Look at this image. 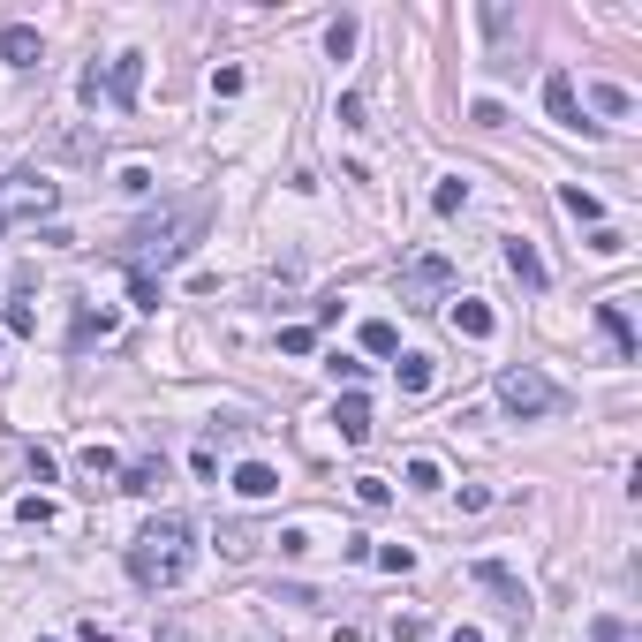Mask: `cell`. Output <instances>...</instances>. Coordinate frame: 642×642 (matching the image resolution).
I'll return each mask as SVG.
<instances>
[{"label": "cell", "instance_id": "1", "mask_svg": "<svg viewBox=\"0 0 642 642\" xmlns=\"http://www.w3.org/2000/svg\"><path fill=\"white\" fill-rule=\"evenodd\" d=\"M129 575L144 582V590H174V582L189 575V522L182 514H159V522L129 544Z\"/></svg>", "mask_w": 642, "mask_h": 642}, {"label": "cell", "instance_id": "2", "mask_svg": "<svg viewBox=\"0 0 642 642\" xmlns=\"http://www.w3.org/2000/svg\"><path fill=\"white\" fill-rule=\"evenodd\" d=\"M499 401H507L514 416H559V408H567V393H559L537 363H507V371H499Z\"/></svg>", "mask_w": 642, "mask_h": 642}, {"label": "cell", "instance_id": "3", "mask_svg": "<svg viewBox=\"0 0 642 642\" xmlns=\"http://www.w3.org/2000/svg\"><path fill=\"white\" fill-rule=\"evenodd\" d=\"M544 114H552L559 129H597V121H582V99H575V76H567V68L544 76Z\"/></svg>", "mask_w": 642, "mask_h": 642}, {"label": "cell", "instance_id": "4", "mask_svg": "<svg viewBox=\"0 0 642 642\" xmlns=\"http://www.w3.org/2000/svg\"><path fill=\"white\" fill-rule=\"evenodd\" d=\"M333 431H340V446H363L371 439V401H363V393H340L333 401Z\"/></svg>", "mask_w": 642, "mask_h": 642}, {"label": "cell", "instance_id": "5", "mask_svg": "<svg viewBox=\"0 0 642 642\" xmlns=\"http://www.w3.org/2000/svg\"><path fill=\"white\" fill-rule=\"evenodd\" d=\"M446 280H454V265H446V257H416V265L401 272V295H408V303H423V295H439Z\"/></svg>", "mask_w": 642, "mask_h": 642}, {"label": "cell", "instance_id": "6", "mask_svg": "<svg viewBox=\"0 0 642 642\" xmlns=\"http://www.w3.org/2000/svg\"><path fill=\"white\" fill-rule=\"evenodd\" d=\"M136 91H144V53H114V68H106V99L136 106Z\"/></svg>", "mask_w": 642, "mask_h": 642}, {"label": "cell", "instance_id": "7", "mask_svg": "<svg viewBox=\"0 0 642 642\" xmlns=\"http://www.w3.org/2000/svg\"><path fill=\"white\" fill-rule=\"evenodd\" d=\"M53 197H61V189H53L46 174H8V212H16V220L23 212H46Z\"/></svg>", "mask_w": 642, "mask_h": 642}, {"label": "cell", "instance_id": "8", "mask_svg": "<svg viewBox=\"0 0 642 642\" xmlns=\"http://www.w3.org/2000/svg\"><path fill=\"white\" fill-rule=\"evenodd\" d=\"M38 53H46V46H38L31 23H0V61H8V68H38Z\"/></svg>", "mask_w": 642, "mask_h": 642}, {"label": "cell", "instance_id": "9", "mask_svg": "<svg viewBox=\"0 0 642 642\" xmlns=\"http://www.w3.org/2000/svg\"><path fill=\"white\" fill-rule=\"evenodd\" d=\"M446 318H454V333H461V340H491V333H499V318H491V303H476V295H461V303L446 310Z\"/></svg>", "mask_w": 642, "mask_h": 642}, {"label": "cell", "instance_id": "10", "mask_svg": "<svg viewBox=\"0 0 642 642\" xmlns=\"http://www.w3.org/2000/svg\"><path fill=\"white\" fill-rule=\"evenodd\" d=\"M559 204H567V220H582V227H605V197H597V189H582V182H559Z\"/></svg>", "mask_w": 642, "mask_h": 642}, {"label": "cell", "instance_id": "11", "mask_svg": "<svg viewBox=\"0 0 642 642\" xmlns=\"http://www.w3.org/2000/svg\"><path fill=\"white\" fill-rule=\"evenodd\" d=\"M507 272L522 280V288H544L552 272H544V257H537V242H507Z\"/></svg>", "mask_w": 642, "mask_h": 642}, {"label": "cell", "instance_id": "12", "mask_svg": "<svg viewBox=\"0 0 642 642\" xmlns=\"http://www.w3.org/2000/svg\"><path fill=\"white\" fill-rule=\"evenodd\" d=\"M597 325H605V340L620 348V363H635V325H627L620 303H597Z\"/></svg>", "mask_w": 642, "mask_h": 642}, {"label": "cell", "instance_id": "13", "mask_svg": "<svg viewBox=\"0 0 642 642\" xmlns=\"http://www.w3.org/2000/svg\"><path fill=\"white\" fill-rule=\"evenodd\" d=\"M280 491V469H265V461H242L235 469V499H272Z\"/></svg>", "mask_w": 642, "mask_h": 642}, {"label": "cell", "instance_id": "14", "mask_svg": "<svg viewBox=\"0 0 642 642\" xmlns=\"http://www.w3.org/2000/svg\"><path fill=\"white\" fill-rule=\"evenodd\" d=\"M469 575H476V582H484V590H491V597H507V605H529V597H522V582H514V575H507V567H499V559H476Z\"/></svg>", "mask_w": 642, "mask_h": 642}, {"label": "cell", "instance_id": "15", "mask_svg": "<svg viewBox=\"0 0 642 642\" xmlns=\"http://www.w3.org/2000/svg\"><path fill=\"white\" fill-rule=\"evenodd\" d=\"M159 484H167V469H159V461H129V469H121V491H136V499H152Z\"/></svg>", "mask_w": 642, "mask_h": 642}, {"label": "cell", "instance_id": "16", "mask_svg": "<svg viewBox=\"0 0 642 642\" xmlns=\"http://www.w3.org/2000/svg\"><path fill=\"white\" fill-rule=\"evenodd\" d=\"M76 469H84L91 484H106V476H121V454H114V446H84V454H76Z\"/></svg>", "mask_w": 642, "mask_h": 642}, {"label": "cell", "instance_id": "17", "mask_svg": "<svg viewBox=\"0 0 642 642\" xmlns=\"http://www.w3.org/2000/svg\"><path fill=\"white\" fill-rule=\"evenodd\" d=\"M590 106H597L605 121H627V114H635V99H627L620 84H590Z\"/></svg>", "mask_w": 642, "mask_h": 642}, {"label": "cell", "instance_id": "18", "mask_svg": "<svg viewBox=\"0 0 642 642\" xmlns=\"http://www.w3.org/2000/svg\"><path fill=\"white\" fill-rule=\"evenodd\" d=\"M461 204H469V182H461V174H446V182L431 189V212H439V220H454Z\"/></svg>", "mask_w": 642, "mask_h": 642}, {"label": "cell", "instance_id": "19", "mask_svg": "<svg viewBox=\"0 0 642 642\" xmlns=\"http://www.w3.org/2000/svg\"><path fill=\"white\" fill-rule=\"evenodd\" d=\"M393 371H401V393H431V355H401Z\"/></svg>", "mask_w": 642, "mask_h": 642}, {"label": "cell", "instance_id": "20", "mask_svg": "<svg viewBox=\"0 0 642 642\" xmlns=\"http://www.w3.org/2000/svg\"><path fill=\"white\" fill-rule=\"evenodd\" d=\"M106 333H114V318H106V310H84L76 333H68V348H91V340H106Z\"/></svg>", "mask_w": 642, "mask_h": 642}, {"label": "cell", "instance_id": "21", "mask_svg": "<svg viewBox=\"0 0 642 642\" xmlns=\"http://www.w3.org/2000/svg\"><path fill=\"white\" fill-rule=\"evenodd\" d=\"M325 53H333V61H348V53H355V16H333V23H325Z\"/></svg>", "mask_w": 642, "mask_h": 642}, {"label": "cell", "instance_id": "22", "mask_svg": "<svg viewBox=\"0 0 642 642\" xmlns=\"http://www.w3.org/2000/svg\"><path fill=\"white\" fill-rule=\"evenodd\" d=\"M378 567H386V575H416V544H378Z\"/></svg>", "mask_w": 642, "mask_h": 642}, {"label": "cell", "instance_id": "23", "mask_svg": "<svg viewBox=\"0 0 642 642\" xmlns=\"http://www.w3.org/2000/svg\"><path fill=\"white\" fill-rule=\"evenodd\" d=\"M439 484H446V469H439L431 454H416V461H408V491H439Z\"/></svg>", "mask_w": 642, "mask_h": 642}, {"label": "cell", "instance_id": "24", "mask_svg": "<svg viewBox=\"0 0 642 642\" xmlns=\"http://www.w3.org/2000/svg\"><path fill=\"white\" fill-rule=\"evenodd\" d=\"M363 348H371V355H393V348H401V333H393L386 318H363Z\"/></svg>", "mask_w": 642, "mask_h": 642}, {"label": "cell", "instance_id": "25", "mask_svg": "<svg viewBox=\"0 0 642 642\" xmlns=\"http://www.w3.org/2000/svg\"><path fill=\"white\" fill-rule=\"evenodd\" d=\"M355 499H363V507H393V484H386V476H355Z\"/></svg>", "mask_w": 642, "mask_h": 642}, {"label": "cell", "instance_id": "26", "mask_svg": "<svg viewBox=\"0 0 642 642\" xmlns=\"http://www.w3.org/2000/svg\"><path fill=\"white\" fill-rule=\"evenodd\" d=\"M0 325H8L16 340H31V333H38V310H31V303H8V310H0Z\"/></svg>", "mask_w": 642, "mask_h": 642}, {"label": "cell", "instance_id": "27", "mask_svg": "<svg viewBox=\"0 0 642 642\" xmlns=\"http://www.w3.org/2000/svg\"><path fill=\"white\" fill-rule=\"evenodd\" d=\"M325 371H333V378H348V393H355V386H363V371H371V363H355V355H340V348H333V355H325Z\"/></svg>", "mask_w": 642, "mask_h": 642}, {"label": "cell", "instance_id": "28", "mask_svg": "<svg viewBox=\"0 0 642 642\" xmlns=\"http://www.w3.org/2000/svg\"><path fill=\"white\" fill-rule=\"evenodd\" d=\"M129 288H136V310H159V280L144 265H129Z\"/></svg>", "mask_w": 642, "mask_h": 642}, {"label": "cell", "instance_id": "29", "mask_svg": "<svg viewBox=\"0 0 642 642\" xmlns=\"http://www.w3.org/2000/svg\"><path fill=\"white\" fill-rule=\"evenodd\" d=\"M242 84H250L242 68H212V99H242Z\"/></svg>", "mask_w": 642, "mask_h": 642}, {"label": "cell", "instance_id": "30", "mask_svg": "<svg viewBox=\"0 0 642 642\" xmlns=\"http://www.w3.org/2000/svg\"><path fill=\"white\" fill-rule=\"evenodd\" d=\"M590 642H635V627H627V620H612V612H605V620H590Z\"/></svg>", "mask_w": 642, "mask_h": 642}, {"label": "cell", "instance_id": "31", "mask_svg": "<svg viewBox=\"0 0 642 642\" xmlns=\"http://www.w3.org/2000/svg\"><path fill=\"white\" fill-rule=\"evenodd\" d=\"M590 250H597V257H620L627 235H620V227H590Z\"/></svg>", "mask_w": 642, "mask_h": 642}, {"label": "cell", "instance_id": "32", "mask_svg": "<svg viewBox=\"0 0 642 642\" xmlns=\"http://www.w3.org/2000/svg\"><path fill=\"white\" fill-rule=\"evenodd\" d=\"M469 121H476V129H499V121H507V106H499V99H476Z\"/></svg>", "mask_w": 642, "mask_h": 642}, {"label": "cell", "instance_id": "33", "mask_svg": "<svg viewBox=\"0 0 642 642\" xmlns=\"http://www.w3.org/2000/svg\"><path fill=\"white\" fill-rule=\"evenodd\" d=\"M16 522H53V499H38V491H31V499H16Z\"/></svg>", "mask_w": 642, "mask_h": 642}, {"label": "cell", "instance_id": "34", "mask_svg": "<svg viewBox=\"0 0 642 642\" xmlns=\"http://www.w3.org/2000/svg\"><path fill=\"white\" fill-rule=\"evenodd\" d=\"M280 348H288V355H310V348H318V333H310V325H288V333H280Z\"/></svg>", "mask_w": 642, "mask_h": 642}, {"label": "cell", "instance_id": "35", "mask_svg": "<svg viewBox=\"0 0 642 642\" xmlns=\"http://www.w3.org/2000/svg\"><path fill=\"white\" fill-rule=\"evenodd\" d=\"M340 129H363V91H340Z\"/></svg>", "mask_w": 642, "mask_h": 642}, {"label": "cell", "instance_id": "36", "mask_svg": "<svg viewBox=\"0 0 642 642\" xmlns=\"http://www.w3.org/2000/svg\"><path fill=\"white\" fill-rule=\"evenodd\" d=\"M121 189H129V197H152V167H121Z\"/></svg>", "mask_w": 642, "mask_h": 642}, {"label": "cell", "instance_id": "37", "mask_svg": "<svg viewBox=\"0 0 642 642\" xmlns=\"http://www.w3.org/2000/svg\"><path fill=\"white\" fill-rule=\"evenodd\" d=\"M476 23H484L491 38H507V31H514V8H484V16H476Z\"/></svg>", "mask_w": 642, "mask_h": 642}, {"label": "cell", "instance_id": "38", "mask_svg": "<svg viewBox=\"0 0 642 642\" xmlns=\"http://www.w3.org/2000/svg\"><path fill=\"white\" fill-rule=\"evenodd\" d=\"M491 507V484H461V514H484Z\"/></svg>", "mask_w": 642, "mask_h": 642}, {"label": "cell", "instance_id": "39", "mask_svg": "<svg viewBox=\"0 0 642 642\" xmlns=\"http://www.w3.org/2000/svg\"><path fill=\"white\" fill-rule=\"evenodd\" d=\"M272 544H280V552H288V559H303V552H310V529H280V537H272Z\"/></svg>", "mask_w": 642, "mask_h": 642}, {"label": "cell", "instance_id": "40", "mask_svg": "<svg viewBox=\"0 0 642 642\" xmlns=\"http://www.w3.org/2000/svg\"><path fill=\"white\" fill-rule=\"evenodd\" d=\"M53 476H61V469H53V454H46V446H31V484H53Z\"/></svg>", "mask_w": 642, "mask_h": 642}, {"label": "cell", "instance_id": "41", "mask_svg": "<svg viewBox=\"0 0 642 642\" xmlns=\"http://www.w3.org/2000/svg\"><path fill=\"white\" fill-rule=\"evenodd\" d=\"M393 642H423V620L408 612V620H393Z\"/></svg>", "mask_w": 642, "mask_h": 642}, {"label": "cell", "instance_id": "42", "mask_svg": "<svg viewBox=\"0 0 642 642\" xmlns=\"http://www.w3.org/2000/svg\"><path fill=\"white\" fill-rule=\"evenodd\" d=\"M76 642H114V635H106V627H99V620H84V635H76Z\"/></svg>", "mask_w": 642, "mask_h": 642}, {"label": "cell", "instance_id": "43", "mask_svg": "<svg viewBox=\"0 0 642 642\" xmlns=\"http://www.w3.org/2000/svg\"><path fill=\"white\" fill-rule=\"evenodd\" d=\"M446 642H484V627H454V635H446Z\"/></svg>", "mask_w": 642, "mask_h": 642}, {"label": "cell", "instance_id": "44", "mask_svg": "<svg viewBox=\"0 0 642 642\" xmlns=\"http://www.w3.org/2000/svg\"><path fill=\"white\" fill-rule=\"evenodd\" d=\"M152 642H189V635H182V627H159V635H152Z\"/></svg>", "mask_w": 642, "mask_h": 642}, {"label": "cell", "instance_id": "45", "mask_svg": "<svg viewBox=\"0 0 642 642\" xmlns=\"http://www.w3.org/2000/svg\"><path fill=\"white\" fill-rule=\"evenodd\" d=\"M8 220H16V212H8V204H0V227H8Z\"/></svg>", "mask_w": 642, "mask_h": 642}, {"label": "cell", "instance_id": "46", "mask_svg": "<svg viewBox=\"0 0 642 642\" xmlns=\"http://www.w3.org/2000/svg\"><path fill=\"white\" fill-rule=\"evenodd\" d=\"M46 642H53V635H46Z\"/></svg>", "mask_w": 642, "mask_h": 642}]
</instances>
